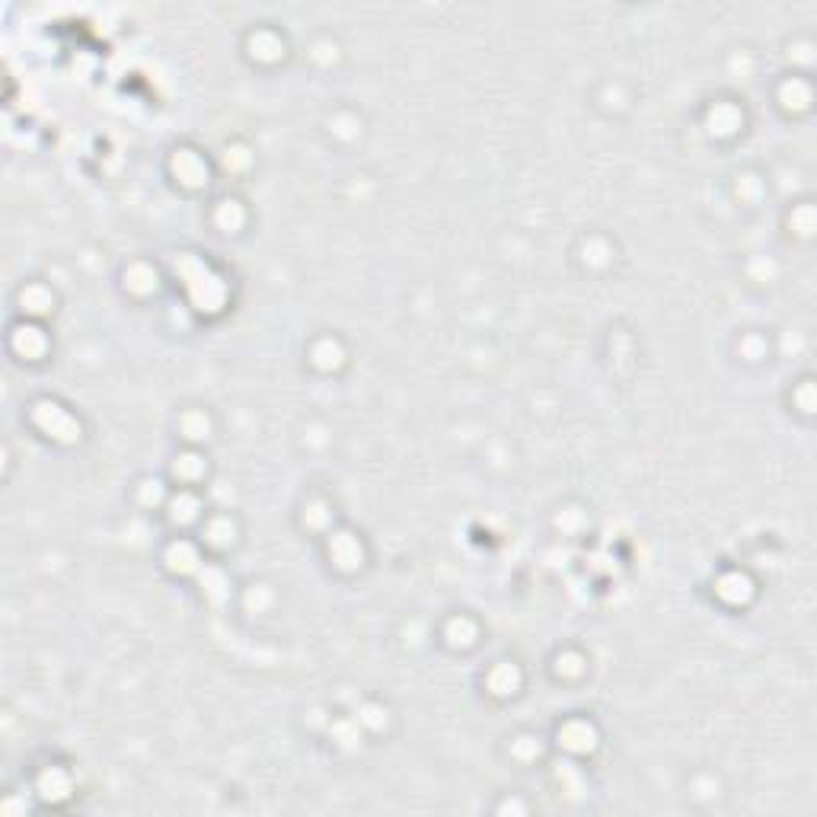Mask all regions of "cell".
<instances>
[{"instance_id": "obj_10", "label": "cell", "mask_w": 817, "mask_h": 817, "mask_svg": "<svg viewBox=\"0 0 817 817\" xmlns=\"http://www.w3.org/2000/svg\"><path fill=\"white\" fill-rule=\"evenodd\" d=\"M789 406H792L789 412L802 415L805 422L814 415V380H811V374L792 380V387H789Z\"/></svg>"}, {"instance_id": "obj_8", "label": "cell", "mask_w": 817, "mask_h": 817, "mask_svg": "<svg viewBox=\"0 0 817 817\" xmlns=\"http://www.w3.org/2000/svg\"><path fill=\"white\" fill-rule=\"evenodd\" d=\"M326 537H329V559H332V565H336V569H342V572H358L364 556H361V540L355 537V533H352V540H348V549H342V543L332 537V530L326 533Z\"/></svg>"}, {"instance_id": "obj_9", "label": "cell", "mask_w": 817, "mask_h": 817, "mask_svg": "<svg viewBox=\"0 0 817 817\" xmlns=\"http://www.w3.org/2000/svg\"><path fill=\"white\" fill-rule=\"evenodd\" d=\"M502 680H495V677H482V683H486V690L498 699H511V696H518L521 693V668L514 661H502Z\"/></svg>"}, {"instance_id": "obj_6", "label": "cell", "mask_w": 817, "mask_h": 817, "mask_svg": "<svg viewBox=\"0 0 817 817\" xmlns=\"http://www.w3.org/2000/svg\"><path fill=\"white\" fill-rule=\"evenodd\" d=\"M176 431L186 441V447H205L211 438V415L205 406H186L176 415Z\"/></svg>"}, {"instance_id": "obj_7", "label": "cell", "mask_w": 817, "mask_h": 817, "mask_svg": "<svg viewBox=\"0 0 817 817\" xmlns=\"http://www.w3.org/2000/svg\"><path fill=\"white\" fill-rule=\"evenodd\" d=\"M546 757V741L533 731H521V735L511 738V760L521 766H533Z\"/></svg>"}, {"instance_id": "obj_2", "label": "cell", "mask_w": 817, "mask_h": 817, "mask_svg": "<svg viewBox=\"0 0 817 817\" xmlns=\"http://www.w3.org/2000/svg\"><path fill=\"white\" fill-rule=\"evenodd\" d=\"M556 747L562 750V754H569L572 760H585L591 757L594 750L600 747V728L594 719H588V715H569V719H562L556 725Z\"/></svg>"}, {"instance_id": "obj_3", "label": "cell", "mask_w": 817, "mask_h": 817, "mask_svg": "<svg viewBox=\"0 0 817 817\" xmlns=\"http://www.w3.org/2000/svg\"><path fill=\"white\" fill-rule=\"evenodd\" d=\"M776 106L789 115V119H802L814 109V90L808 74H789L779 80L776 87Z\"/></svg>"}, {"instance_id": "obj_1", "label": "cell", "mask_w": 817, "mask_h": 817, "mask_svg": "<svg viewBox=\"0 0 817 817\" xmlns=\"http://www.w3.org/2000/svg\"><path fill=\"white\" fill-rule=\"evenodd\" d=\"M195 540L205 549V556L224 559L227 553H233V549L240 546L243 527L237 521V514H230V511H205L202 524L195 527Z\"/></svg>"}, {"instance_id": "obj_4", "label": "cell", "mask_w": 817, "mask_h": 817, "mask_svg": "<svg viewBox=\"0 0 817 817\" xmlns=\"http://www.w3.org/2000/svg\"><path fill=\"white\" fill-rule=\"evenodd\" d=\"M176 489H202L208 479V457L202 447H182V454L170 463Z\"/></svg>"}, {"instance_id": "obj_5", "label": "cell", "mask_w": 817, "mask_h": 817, "mask_svg": "<svg viewBox=\"0 0 817 817\" xmlns=\"http://www.w3.org/2000/svg\"><path fill=\"white\" fill-rule=\"evenodd\" d=\"M715 597H719L725 607H735V610L747 607L750 600L757 597V581L744 569H728L715 578Z\"/></svg>"}]
</instances>
